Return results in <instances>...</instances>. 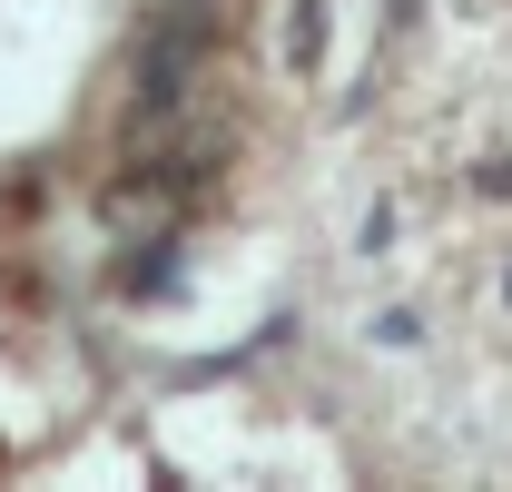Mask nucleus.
Returning <instances> with one entry per match:
<instances>
[{
    "mask_svg": "<svg viewBox=\"0 0 512 492\" xmlns=\"http://www.w3.org/2000/svg\"><path fill=\"white\" fill-rule=\"evenodd\" d=\"M316 50H325V0H296V40H286V69L306 79V69H316Z\"/></svg>",
    "mask_w": 512,
    "mask_h": 492,
    "instance_id": "1",
    "label": "nucleus"
}]
</instances>
